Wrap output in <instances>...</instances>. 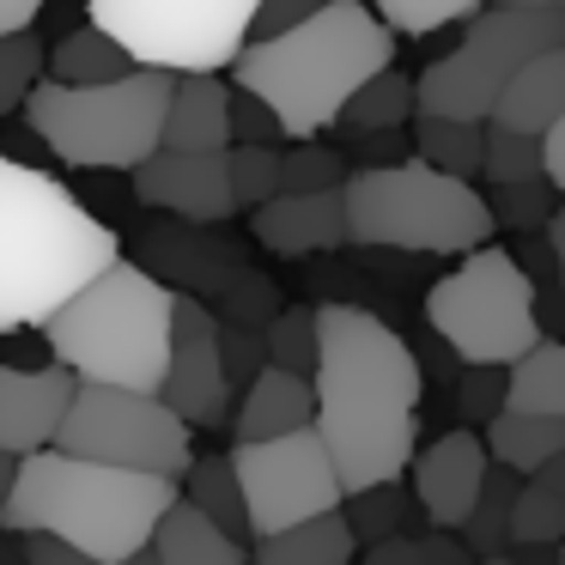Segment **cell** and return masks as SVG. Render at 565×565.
Wrapping results in <instances>:
<instances>
[{"mask_svg": "<svg viewBox=\"0 0 565 565\" xmlns=\"http://www.w3.org/2000/svg\"><path fill=\"white\" fill-rule=\"evenodd\" d=\"M249 232L274 256H322V249L347 244V201L341 189H317V195H274L268 207L249 213Z\"/></svg>", "mask_w": 565, "mask_h": 565, "instance_id": "17", "label": "cell"}, {"mask_svg": "<svg viewBox=\"0 0 565 565\" xmlns=\"http://www.w3.org/2000/svg\"><path fill=\"white\" fill-rule=\"evenodd\" d=\"M559 565H565V541H559Z\"/></svg>", "mask_w": 565, "mask_h": 565, "instance_id": "54", "label": "cell"}, {"mask_svg": "<svg viewBox=\"0 0 565 565\" xmlns=\"http://www.w3.org/2000/svg\"><path fill=\"white\" fill-rule=\"evenodd\" d=\"M177 499L195 504L213 529H225L232 541L249 547V523H244V499H237V475H232V456H195L177 480Z\"/></svg>", "mask_w": 565, "mask_h": 565, "instance_id": "27", "label": "cell"}, {"mask_svg": "<svg viewBox=\"0 0 565 565\" xmlns=\"http://www.w3.org/2000/svg\"><path fill=\"white\" fill-rule=\"evenodd\" d=\"M244 565H249V559H244Z\"/></svg>", "mask_w": 565, "mask_h": 565, "instance_id": "55", "label": "cell"}, {"mask_svg": "<svg viewBox=\"0 0 565 565\" xmlns=\"http://www.w3.org/2000/svg\"><path fill=\"white\" fill-rule=\"evenodd\" d=\"M159 402L189 431H213L232 419V377H225V353H220V317L201 298H183V292H177V317H171V359H164Z\"/></svg>", "mask_w": 565, "mask_h": 565, "instance_id": "13", "label": "cell"}, {"mask_svg": "<svg viewBox=\"0 0 565 565\" xmlns=\"http://www.w3.org/2000/svg\"><path fill=\"white\" fill-rule=\"evenodd\" d=\"M13 480H19V456H7V450H0V504H7V492H13Z\"/></svg>", "mask_w": 565, "mask_h": 565, "instance_id": "49", "label": "cell"}, {"mask_svg": "<svg viewBox=\"0 0 565 565\" xmlns=\"http://www.w3.org/2000/svg\"><path fill=\"white\" fill-rule=\"evenodd\" d=\"M74 395L67 371H13L0 365V450L7 456H31L50 450L55 426H62V407Z\"/></svg>", "mask_w": 565, "mask_h": 565, "instance_id": "16", "label": "cell"}, {"mask_svg": "<svg viewBox=\"0 0 565 565\" xmlns=\"http://www.w3.org/2000/svg\"><path fill=\"white\" fill-rule=\"evenodd\" d=\"M171 317H177L171 286L159 274H147L140 262L116 256L43 322V347L55 353V371H67L74 383L159 395L164 359H171Z\"/></svg>", "mask_w": 565, "mask_h": 565, "instance_id": "5", "label": "cell"}, {"mask_svg": "<svg viewBox=\"0 0 565 565\" xmlns=\"http://www.w3.org/2000/svg\"><path fill=\"white\" fill-rule=\"evenodd\" d=\"M38 79H43V38L38 31H7L0 38V116L25 110Z\"/></svg>", "mask_w": 565, "mask_h": 565, "instance_id": "39", "label": "cell"}, {"mask_svg": "<svg viewBox=\"0 0 565 565\" xmlns=\"http://www.w3.org/2000/svg\"><path fill=\"white\" fill-rule=\"evenodd\" d=\"M547 50H565V7H480L462 43L414 79V116L487 122L499 92Z\"/></svg>", "mask_w": 565, "mask_h": 565, "instance_id": "8", "label": "cell"}, {"mask_svg": "<svg viewBox=\"0 0 565 565\" xmlns=\"http://www.w3.org/2000/svg\"><path fill=\"white\" fill-rule=\"evenodd\" d=\"M504 414V365H468L456 383V419L462 431H487Z\"/></svg>", "mask_w": 565, "mask_h": 565, "instance_id": "40", "label": "cell"}, {"mask_svg": "<svg viewBox=\"0 0 565 565\" xmlns=\"http://www.w3.org/2000/svg\"><path fill=\"white\" fill-rule=\"evenodd\" d=\"M171 504H177L171 480L79 462V456L62 450H31L19 456V480L0 504V529L7 535H50L98 565H122L135 553H147L152 529Z\"/></svg>", "mask_w": 565, "mask_h": 565, "instance_id": "4", "label": "cell"}, {"mask_svg": "<svg viewBox=\"0 0 565 565\" xmlns=\"http://www.w3.org/2000/svg\"><path fill=\"white\" fill-rule=\"evenodd\" d=\"M220 353H225V377H256V365H268V353H262V334L256 329H225L220 322Z\"/></svg>", "mask_w": 565, "mask_h": 565, "instance_id": "43", "label": "cell"}, {"mask_svg": "<svg viewBox=\"0 0 565 565\" xmlns=\"http://www.w3.org/2000/svg\"><path fill=\"white\" fill-rule=\"evenodd\" d=\"M122 565H152V553H135V559H122Z\"/></svg>", "mask_w": 565, "mask_h": 565, "instance_id": "52", "label": "cell"}, {"mask_svg": "<svg viewBox=\"0 0 565 565\" xmlns=\"http://www.w3.org/2000/svg\"><path fill=\"white\" fill-rule=\"evenodd\" d=\"M359 565H475V553H468L462 535H450V529H414V535L371 541Z\"/></svg>", "mask_w": 565, "mask_h": 565, "instance_id": "34", "label": "cell"}, {"mask_svg": "<svg viewBox=\"0 0 565 565\" xmlns=\"http://www.w3.org/2000/svg\"><path fill=\"white\" fill-rule=\"evenodd\" d=\"M395 67V38L365 0H322L305 25L280 31L268 43H244L232 62L237 92L262 98L292 140H322V128L341 122L347 98L371 74Z\"/></svg>", "mask_w": 565, "mask_h": 565, "instance_id": "3", "label": "cell"}, {"mask_svg": "<svg viewBox=\"0 0 565 565\" xmlns=\"http://www.w3.org/2000/svg\"><path fill=\"white\" fill-rule=\"evenodd\" d=\"M225 116H232V147H286L280 122H274V110L262 98H249V92L232 86V104H225Z\"/></svg>", "mask_w": 565, "mask_h": 565, "instance_id": "41", "label": "cell"}, {"mask_svg": "<svg viewBox=\"0 0 565 565\" xmlns=\"http://www.w3.org/2000/svg\"><path fill=\"white\" fill-rule=\"evenodd\" d=\"M147 553H152V565H244L249 559L244 541H232L225 529H213L207 516H201L195 504H183V499L159 516Z\"/></svg>", "mask_w": 565, "mask_h": 565, "instance_id": "21", "label": "cell"}, {"mask_svg": "<svg viewBox=\"0 0 565 565\" xmlns=\"http://www.w3.org/2000/svg\"><path fill=\"white\" fill-rule=\"evenodd\" d=\"M19 553H25V565H98V559H86L79 547L50 541V535H19Z\"/></svg>", "mask_w": 565, "mask_h": 565, "instance_id": "44", "label": "cell"}, {"mask_svg": "<svg viewBox=\"0 0 565 565\" xmlns=\"http://www.w3.org/2000/svg\"><path fill=\"white\" fill-rule=\"evenodd\" d=\"M565 541V450L547 468L516 480L511 499V547H559Z\"/></svg>", "mask_w": 565, "mask_h": 565, "instance_id": "23", "label": "cell"}, {"mask_svg": "<svg viewBox=\"0 0 565 565\" xmlns=\"http://www.w3.org/2000/svg\"><path fill=\"white\" fill-rule=\"evenodd\" d=\"M0 565H25V553H19V535H13V547H0Z\"/></svg>", "mask_w": 565, "mask_h": 565, "instance_id": "51", "label": "cell"}, {"mask_svg": "<svg viewBox=\"0 0 565 565\" xmlns=\"http://www.w3.org/2000/svg\"><path fill=\"white\" fill-rule=\"evenodd\" d=\"M116 256V232L74 189L0 152V334L43 329Z\"/></svg>", "mask_w": 565, "mask_h": 565, "instance_id": "2", "label": "cell"}, {"mask_svg": "<svg viewBox=\"0 0 565 565\" xmlns=\"http://www.w3.org/2000/svg\"><path fill=\"white\" fill-rule=\"evenodd\" d=\"M511 499H516V475L487 468V487H480L475 511H468L462 529H456V535H462V547L475 553V559H492V553L511 547Z\"/></svg>", "mask_w": 565, "mask_h": 565, "instance_id": "31", "label": "cell"}, {"mask_svg": "<svg viewBox=\"0 0 565 565\" xmlns=\"http://www.w3.org/2000/svg\"><path fill=\"white\" fill-rule=\"evenodd\" d=\"M535 329H541V341H565V292L559 286L535 292Z\"/></svg>", "mask_w": 565, "mask_h": 565, "instance_id": "46", "label": "cell"}, {"mask_svg": "<svg viewBox=\"0 0 565 565\" xmlns=\"http://www.w3.org/2000/svg\"><path fill=\"white\" fill-rule=\"evenodd\" d=\"M480 177H487V183L541 177V140L516 135V128H499V122H480Z\"/></svg>", "mask_w": 565, "mask_h": 565, "instance_id": "37", "label": "cell"}, {"mask_svg": "<svg viewBox=\"0 0 565 565\" xmlns=\"http://www.w3.org/2000/svg\"><path fill=\"white\" fill-rule=\"evenodd\" d=\"M232 475H237V499H244V523L249 541L298 529L322 511H341V475H334L329 450L317 431H286V438H262V444H237L232 450Z\"/></svg>", "mask_w": 565, "mask_h": 565, "instance_id": "12", "label": "cell"}, {"mask_svg": "<svg viewBox=\"0 0 565 565\" xmlns=\"http://www.w3.org/2000/svg\"><path fill=\"white\" fill-rule=\"evenodd\" d=\"M317 402H310V377H292V371L262 365L256 377L244 383V402L232 407L225 426L237 431V444H262V438H286V431H305Z\"/></svg>", "mask_w": 565, "mask_h": 565, "instance_id": "19", "label": "cell"}, {"mask_svg": "<svg viewBox=\"0 0 565 565\" xmlns=\"http://www.w3.org/2000/svg\"><path fill=\"white\" fill-rule=\"evenodd\" d=\"M541 177H547L553 195H565V116L541 135Z\"/></svg>", "mask_w": 565, "mask_h": 565, "instance_id": "45", "label": "cell"}, {"mask_svg": "<svg viewBox=\"0 0 565 565\" xmlns=\"http://www.w3.org/2000/svg\"><path fill=\"white\" fill-rule=\"evenodd\" d=\"M341 516H347L353 547H371V541H390V535H414V523H407V516H419V504H414V492H407L402 480H383V487L347 492Z\"/></svg>", "mask_w": 565, "mask_h": 565, "instance_id": "29", "label": "cell"}, {"mask_svg": "<svg viewBox=\"0 0 565 565\" xmlns=\"http://www.w3.org/2000/svg\"><path fill=\"white\" fill-rule=\"evenodd\" d=\"M504 414L565 419V341H535L516 365H504Z\"/></svg>", "mask_w": 565, "mask_h": 565, "instance_id": "26", "label": "cell"}, {"mask_svg": "<svg viewBox=\"0 0 565 565\" xmlns=\"http://www.w3.org/2000/svg\"><path fill=\"white\" fill-rule=\"evenodd\" d=\"M419 353L383 317L359 305H317V371L310 431L322 438L341 492L402 480L419 450Z\"/></svg>", "mask_w": 565, "mask_h": 565, "instance_id": "1", "label": "cell"}, {"mask_svg": "<svg viewBox=\"0 0 565 565\" xmlns=\"http://www.w3.org/2000/svg\"><path fill=\"white\" fill-rule=\"evenodd\" d=\"M317 7L322 0H256V13H249V43H268V38H280V31L305 25Z\"/></svg>", "mask_w": 565, "mask_h": 565, "instance_id": "42", "label": "cell"}, {"mask_svg": "<svg viewBox=\"0 0 565 565\" xmlns=\"http://www.w3.org/2000/svg\"><path fill=\"white\" fill-rule=\"evenodd\" d=\"M38 13H43V0H0V38L7 31H31Z\"/></svg>", "mask_w": 565, "mask_h": 565, "instance_id": "48", "label": "cell"}, {"mask_svg": "<svg viewBox=\"0 0 565 565\" xmlns=\"http://www.w3.org/2000/svg\"><path fill=\"white\" fill-rule=\"evenodd\" d=\"M50 450L79 456V462H104V468H128V475H152V480H171L177 487L183 468L195 462V431L159 395L74 383Z\"/></svg>", "mask_w": 565, "mask_h": 565, "instance_id": "11", "label": "cell"}, {"mask_svg": "<svg viewBox=\"0 0 565 565\" xmlns=\"http://www.w3.org/2000/svg\"><path fill=\"white\" fill-rule=\"evenodd\" d=\"M249 565H353V535L341 511H322L298 529L249 541Z\"/></svg>", "mask_w": 565, "mask_h": 565, "instance_id": "25", "label": "cell"}, {"mask_svg": "<svg viewBox=\"0 0 565 565\" xmlns=\"http://www.w3.org/2000/svg\"><path fill=\"white\" fill-rule=\"evenodd\" d=\"M487 7H565V0H487Z\"/></svg>", "mask_w": 565, "mask_h": 565, "instance_id": "50", "label": "cell"}, {"mask_svg": "<svg viewBox=\"0 0 565 565\" xmlns=\"http://www.w3.org/2000/svg\"><path fill=\"white\" fill-rule=\"evenodd\" d=\"M487 220H492V232H547V220H553V207H559V195L547 189V177H523V183H492L487 195Z\"/></svg>", "mask_w": 565, "mask_h": 565, "instance_id": "32", "label": "cell"}, {"mask_svg": "<svg viewBox=\"0 0 565 565\" xmlns=\"http://www.w3.org/2000/svg\"><path fill=\"white\" fill-rule=\"evenodd\" d=\"M347 159L322 140H292L280 147V195H317V189H341L347 183Z\"/></svg>", "mask_w": 565, "mask_h": 565, "instance_id": "36", "label": "cell"}, {"mask_svg": "<svg viewBox=\"0 0 565 565\" xmlns=\"http://www.w3.org/2000/svg\"><path fill=\"white\" fill-rule=\"evenodd\" d=\"M171 74L135 67L110 86H50L25 98V128L74 171H140L159 152Z\"/></svg>", "mask_w": 565, "mask_h": 565, "instance_id": "7", "label": "cell"}, {"mask_svg": "<svg viewBox=\"0 0 565 565\" xmlns=\"http://www.w3.org/2000/svg\"><path fill=\"white\" fill-rule=\"evenodd\" d=\"M487 450H480V431H444V438L419 444L414 462H407V480H414V504L426 529H462L468 511H475L480 487H487Z\"/></svg>", "mask_w": 565, "mask_h": 565, "instance_id": "14", "label": "cell"}, {"mask_svg": "<svg viewBox=\"0 0 565 565\" xmlns=\"http://www.w3.org/2000/svg\"><path fill=\"white\" fill-rule=\"evenodd\" d=\"M475 565H511V559H504V553H492V559H475Z\"/></svg>", "mask_w": 565, "mask_h": 565, "instance_id": "53", "label": "cell"}, {"mask_svg": "<svg viewBox=\"0 0 565 565\" xmlns=\"http://www.w3.org/2000/svg\"><path fill=\"white\" fill-rule=\"evenodd\" d=\"M547 256H553V286L565 292V207H553V220H547Z\"/></svg>", "mask_w": 565, "mask_h": 565, "instance_id": "47", "label": "cell"}, {"mask_svg": "<svg viewBox=\"0 0 565 565\" xmlns=\"http://www.w3.org/2000/svg\"><path fill=\"white\" fill-rule=\"evenodd\" d=\"M225 177H232L237 213H256L280 195V147H225Z\"/></svg>", "mask_w": 565, "mask_h": 565, "instance_id": "38", "label": "cell"}, {"mask_svg": "<svg viewBox=\"0 0 565 565\" xmlns=\"http://www.w3.org/2000/svg\"><path fill=\"white\" fill-rule=\"evenodd\" d=\"M347 201V244L359 249H402V256H468L492 237L487 201L475 183L444 177L419 159L371 164L341 183Z\"/></svg>", "mask_w": 565, "mask_h": 565, "instance_id": "6", "label": "cell"}, {"mask_svg": "<svg viewBox=\"0 0 565 565\" xmlns=\"http://www.w3.org/2000/svg\"><path fill=\"white\" fill-rule=\"evenodd\" d=\"M559 116H565V50H547V55H535V62H529L523 74L499 92V104H492L487 122L541 140Z\"/></svg>", "mask_w": 565, "mask_h": 565, "instance_id": "20", "label": "cell"}, {"mask_svg": "<svg viewBox=\"0 0 565 565\" xmlns=\"http://www.w3.org/2000/svg\"><path fill=\"white\" fill-rule=\"evenodd\" d=\"M487 0H377L371 13L383 19L390 38H431L444 25H468Z\"/></svg>", "mask_w": 565, "mask_h": 565, "instance_id": "35", "label": "cell"}, {"mask_svg": "<svg viewBox=\"0 0 565 565\" xmlns=\"http://www.w3.org/2000/svg\"><path fill=\"white\" fill-rule=\"evenodd\" d=\"M256 0H86L98 25L135 67L159 74H220L249 43Z\"/></svg>", "mask_w": 565, "mask_h": 565, "instance_id": "10", "label": "cell"}, {"mask_svg": "<svg viewBox=\"0 0 565 565\" xmlns=\"http://www.w3.org/2000/svg\"><path fill=\"white\" fill-rule=\"evenodd\" d=\"M232 86L213 74H171V98H164V152H225L232 147Z\"/></svg>", "mask_w": 565, "mask_h": 565, "instance_id": "18", "label": "cell"}, {"mask_svg": "<svg viewBox=\"0 0 565 565\" xmlns=\"http://www.w3.org/2000/svg\"><path fill=\"white\" fill-rule=\"evenodd\" d=\"M122 74H135V62L98 25H74L55 43H43V79L50 86H110Z\"/></svg>", "mask_w": 565, "mask_h": 565, "instance_id": "22", "label": "cell"}, {"mask_svg": "<svg viewBox=\"0 0 565 565\" xmlns=\"http://www.w3.org/2000/svg\"><path fill=\"white\" fill-rule=\"evenodd\" d=\"M262 353H268L274 371H292V377H310L317 371V310L286 305L280 317L262 329Z\"/></svg>", "mask_w": 565, "mask_h": 565, "instance_id": "33", "label": "cell"}, {"mask_svg": "<svg viewBox=\"0 0 565 565\" xmlns=\"http://www.w3.org/2000/svg\"><path fill=\"white\" fill-rule=\"evenodd\" d=\"M135 177V201L140 207L177 213L189 225H225L237 213L232 201V177H225V152H152Z\"/></svg>", "mask_w": 565, "mask_h": 565, "instance_id": "15", "label": "cell"}, {"mask_svg": "<svg viewBox=\"0 0 565 565\" xmlns=\"http://www.w3.org/2000/svg\"><path fill=\"white\" fill-rule=\"evenodd\" d=\"M414 159L444 177H480V122H444V116H414Z\"/></svg>", "mask_w": 565, "mask_h": 565, "instance_id": "30", "label": "cell"}, {"mask_svg": "<svg viewBox=\"0 0 565 565\" xmlns=\"http://www.w3.org/2000/svg\"><path fill=\"white\" fill-rule=\"evenodd\" d=\"M480 450H487L492 468L504 475H535L553 456L565 450V419H535V414H499L487 431H480Z\"/></svg>", "mask_w": 565, "mask_h": 565, "instance_id": "24", "label": "cell"}, {"mask_svg": "<svg viewBox=\"0 0 565 565\" xmlns=\"http://www.w3.org/2000/svg\"><path fill=\"white\" fill-rule=\"evenodd\" d=\"M341 122H347V135H353V140L359 135H402V128L414 122V79L395 74V67L371 74L365 86L347 98Z\"/></svg>", "mask_w": 565, "mask_h": 565, "instance_id": "28", "label": "cell"}, {"mask_svg": "<svg viewBox=\"0 0 565 565\" xmlns=\"http://www.w3.org/2000/svg\"><path fill=\"white\" fill-rule=\"evenodd\" d=\"M426 322L450 359L462 365H516L541 341L535 329V286L511 262V249H468L450 274L426 292Z\"/></svg>", "mask_w": 565, "mask_h": 565, "instance_id": "9", "label": "cell"}]
</instances>
